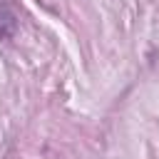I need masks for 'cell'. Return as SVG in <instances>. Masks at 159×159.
<instances>
[{
	"label": "cell",
	"mask_w": 159,
	"mask_h": 159,
	"mask_svg": "<svg viewBox=\"0 0 159 159\" xmlns=\"http://www.w3.org/2000/svg\"><path fill=\"white\" fill-rule=\"evenodd\" d=\"M15 30H17V17H15L12 7L5 0H0V42L10 40L15 35Z\"/></svg>",
	"instance_id": "1"
}]
</instances>
